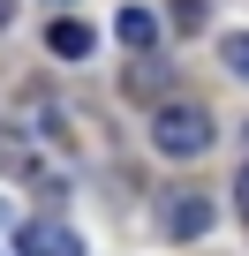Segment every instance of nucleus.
<instances>
[{
  "instance_id": "6e6552de",
  "label": "nucleus",
  "mask_w": 249,
  "mask_h": 256,
  "mask_svg": "<svg viewBox=\"0 0 249 256\" xmlns=\"http://www.w3.org/2000/svg\"><path fill=\"white\" fill-rule=\"evenodd\" d=\"M234 196H241V211H249V166H241V181H234Z\"/></svg>"
},
{
  "instance_id": "f257e3e1",
  "label": "nucleus",
  "mask_w": 249,
  "mask_h": 256,
  "mask_svg": "<svg viewBox=\"0 0 249 256\" xmlns=\"http://www.w3.org/2000/svg\"><path fill=\"white\" fill-rule=\"evenodd\" d=\"M151 151H159V158H196V151H211V113L189 106V98H166V106L151 113Z\"/></svg>"
},
{
  "instance_id": "423d86ee",
  "label": "nucleus",
  "mask_w": 249,
  "mask_h": 256,
  "mask_svg": "<svg viewBox=\"0 0 249 256\" xmlns=\"http://www.w3.org/2000/svg\"><path fill=\"white\" fill-rule=\"evenodd\" d=\"M219 60H226L234 76H249V30H226V38H219Z\"/></svg>"
},
{
  "instance_id": "f03ea898",
  "label": "nucleus",
  "mask_w": 249,
  "mask_h": 256,
  "mask_svg": "<svg viewBox=\"0 0 249 256\" xmlns=\"http://www.w3.org/2000/svg\"><path fill=\"white\" fill-rule=\"evenodd\" d=\"M16 256H83V241L61 218H23L16 226Z\"/></svg>"
},
{
  "instance_id": "1a4fd4ad",
  "label": "nucleus",
  "mask_w": 249,
  "mask_h": 256,
  "mask_svg": "<svg viewBox=\"0 0 249 256\" xmlns=\"http://www.w3.org/2000/svg\"><path fill=\"white\" fill-rule=\"evenodd\" d=\"M8 16H16V0H0V30H8Z\"/></svg>"
},
{
  "instance_id": "7ed1b4c3",
  "label": "nucleus",
  "mask_w": 249,
  "mask_h": 256,
  "mask_svg": "<svg viewBox=\"0 0 249 256\" xmlns=\"http://www.w3.org/2000/svg\"><path fill=\"white\" fill-rule=\"evenodd\" d=\"M204 226H211V196H204V188H174V196H166V234H174V241H196Z\"/></svg>"
},
{
  "instance_id": "39448f33",
  "label": "nucleus",
  "mask_w": 249,
  "mask_h": 256,
  "mask_svg": "<svg viewBox=\"0 0 249 256\" xmlns=\"http://www.w3.org/2000/svg\"><path fill=\"white\" fill-rule=\"evenodd\" d=\"M113 30H121V46H129V53H151V46H159V16H151V8H121Z\"/></svg>"
},
{
  "instance_id": "20e7f679",
  "label": "nucleus",
  "mask_w": 249,
  "mask_h": 256,
  "mask_svg": "<svg viewBox=\"0 0 249 256\" xmlns=\"http://www.w3.org/2000/svg\"><path fill=\"white\" fill-rule=\"evenodd\" d=\"M46 46H53L61 60H91V46H98V38H91V23H76V16H61V23L46 30Z\"/></svg>"
},
{
  "instance_id": "0eeeda50",
  "label": "nucleus",
  "mask_w": 249,
  "mask_h": 256,
  "mask_svg": "<svg viewBox=\"0 0 249 256\" xmlns=\"http://www.w3.org/2000/svg\"><path fill=\"white\" fill-rule=\"evenodd\" d=\"M204 23V0H174V30H196Z\"/></svg>"
}]
</instances>
